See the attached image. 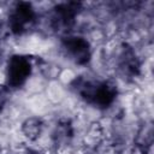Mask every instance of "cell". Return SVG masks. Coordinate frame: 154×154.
Returning a JSON list of instances; mask_svg holds the SVG:
<instances>
[{
    "label": "cell",
    "instance_id": "3957f363",
    "mask_svg": "<svg viewBox=\"0 0 154 154\" xmlns=\"http://www.w3.org/2000/svg\"><path fill=\"white\" fill-rule=\"evenodd\" d=\"M36 13L29 2H18L8 17V26L14 35H22L35 23Z\"/></svg>",
    "mask_w": 154,
    "mask_h": 154
},
{
    "label": "cell",
    "instance_id": "7a4b0ae2",
    "mask_svg": "<svg viewBox=\"0 0 154 154\" xmlns=\"http://www.w3.org/2000/svg\"><path fill=\"white\" fill-rule=\"evenodd\" d=\"M31 70L32 65L28 57L19 54L12 55L6 67V85L8 88L22 87L31 75Z\"/></svg>",
    "mask_w": 154,
    "mask_h": 154
},
{
    "label": "cell",
    "instance_id": "8992f818",
    "mask_svg": "<svg viewBox=\"0 0 154 154\" xmlns=\"http://www.w3.org/2000/svg\"><path fill=\"white\" fill-rule=\"evenodd\" d=\"M42 130H43V123L40 118L36 117H30L22 124V131L24 136L31 141L37 140L41 136Z\"/></svg>",
    "mask_w": 154,
    "mask_h": 154
},
{
    "label": "cell",
    "instance_id": "5b68a950",
    "mask_svg": "<svg viewBox=\"0 0 154 154\" xmlns=\"http://www.w3.org/2000/svg\"><path fill=\"white\" fill-rule=\"evenodd\" d=\"M79 4L77 2H65L58 5L53 11V24L55 28H69L76 14L78 13Z\"/></svg>",
    "mask_w": 154,
    "mask_h": 154
},
{
    "label": "cell",
    "instance_id": "ba28073f",
    "mask_svg": "<svg viewBox=\"0 0 154 154\" xmlns=\"http://www.w3.org/2000/svg\"><path fill=\"white\" fill-rule=\"evenodd\" d=\"M26 154H37V153H26Z\"/></svg>",
    "mask_w": 154,
    "mask_h": 154
},
{
    "label": "cell",
    "instance_id": "277c9868",
    "mask_svg": "<svg viewBox=\"0 0 154 154\" xmlns=\"http://www.w3.org/2000/svg\"><path fill=\"white\" fill-rule=\"evenodd\" d=\"M63 49L66 55L77 65H85L91 57L90 45L87 38L76 35H69L63 38Z\"/></svg>",
    "mask_w": 154,
    "mask_h": 154
},
{
    "label": "cell",
    "instance_id": "52a82bcc",
    "mask_svg": "<svg viewBox=\"0 0 154 154\" xmlns=\"http://www.w3.org/2000/svg\"><path fill=\"white\" fill-rule=\"evenodd\" d=\"M8 93H10V88L7 85L0 84V111H2V108L5 107L8 100Z\"/></svg>",
    "mask_w": 154,
    "mask_h": 154
},
{
    "label": "cell",
    "instance_id": "6da1fadb",
    "mask_svg": "<svg viewBox=\"0 0 154 154\" xmlns=\"http://www.w3.org/2000/svg\"><path fill=\"white\" fill-rule=\"evenodd\" d=\"M77 91L88 103L99 107L107 108L111 106L117 96V88L114 84L106 81H90L78 79L76 81Z\"/></svg>",
    "mask_w": 154,
    "mask_h": 154
}]
</instances>
